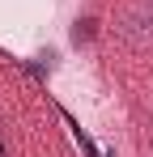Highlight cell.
<instances>
[{
    "instance_id": "6da1fadb",
    "label": "cell",
    "mask_w": 153,
    "mask_h": 157,
    "mask_svg": "<svg viewBox=\"0 0 153 157\" xmlns=\"http://www.w3.org/2000/svg\"><path fill=\"white\" fill-rule=\"evenodd\" d=\"M115 34L124 38L132 51L153 47V0H128L119 21H115Z\"/></svg>"
}]
</instances>
